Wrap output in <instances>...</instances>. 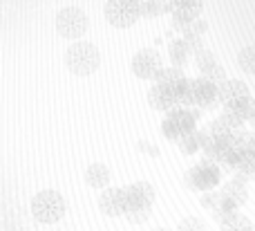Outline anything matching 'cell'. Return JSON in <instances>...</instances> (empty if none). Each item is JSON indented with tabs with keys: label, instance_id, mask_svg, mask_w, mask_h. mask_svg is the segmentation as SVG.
Wrapping results in <instances>:
<instances>
[{
	"label": "cell",
	"instance_id": "ffe728a7",
	"mask_svg": "<svg viewBox=\"0 0 255 231\" xmlns=\"http://www.w3.org/2000/svg\"><path fill=\"white\" fill-rule=\"evenodd\" d=\"M168 9V2H159V0H139V16L152 18L159 16Z\"/></svg>",
	"mask_w": 255,
	"mask_h": 231
},
{
	"label": "cell",
	"instance_id": "f546056e",
	"mask_svg": "<svg viewBox=\"0 0 255 231\" xmlns=\"http://www.w3.org/2000/svg\"><path fill=\"white\" fill-rule=\"evenodd\" d=\"M247 153L255 155V135H251V139H249V144H247Z\"/></svg>",
	"mask_w": 255,
	"mask_h": 231
},
{
	"label": "cell",
	"instance_id": "cb8c5ba5",
	"mask_svg": "<svg viewBox=\"0 0 255 231\" xmlns=\"http://www.w3.org/2000/svg\"><path fill=\"white\" fill-rule=\"evenodd\" d=\"M195 65H197V70L199 72H206L208 67H213L215 65V56H213V52L211 49H199L197 54H195Z\"/></svg>",
	"mask_w": 255,
	"mask_h": 231
},
{
	"label": "cell",
	"instance_id": "f1b7e54d",
	"mask_svg": "<svg viewBox=\"0 0 255 231\" xmlns=\"http://www.w3.org/2000/svg\"><path fill=\"white\" fill-rule=\"evenodd\" d=\"M206 29H208V25H206V22H204V20H199V18H197V20H193L188 27H186V29H184V34H195V36H202Z\"/></svg>",
	"mask_w": 255,
	"mask_h": 231
},
{
	"label": "cell",
	"instance_id": "3957f363",
	"mask_svg": "<svg viewBox=\"0 0 255 231\" xmlns=\"http://www.w3.org/2000/svg\"><path fill=\"white\" fill-rule=\"evenodd\" d=\"M88 27H90L88 13L81 7L67 4L56 13V31L63 38H81L88 31Z\"/></svg>",
	"mask_w": 255,
	"mask_h": 231
},
{
	"label": "cell",
	"instance_id": "ac0fdd59",
	"mask_svg": "<svg viewBox=\"0 0 255 231\" xmlns=\"http://www.w3.org/2000/svg\"><path fill=\"white\" fill-rule=\"evenodd\" d=\"M251 220L242 214H231L220 223V231H251Z\"/></svg>",
	"mask_w": 255,
	"mask_h": 231
},
{
	"label": "cell",
	"instance_id": "9a60e30c",
	"mask_svg": "<svg viewBox=\"0 0 255 231\" xmlns=\"http://www.w3.org/2000/svg\"><path fill=\"white\" fill-rule=\"evenodd\" d=\"M220 196L224 198V200L233 202L235 207H240L249 200V189H247V184L238 182V180H231V182L224 184V191H222Z\"/></svg>",
	"mask_w": 255,
	"mask_h": 231
},
{
	"label": "cell",
	"instance_id": "8992f818",
	"mask_svg": "<svg viewBox=\"0 0 255 231\" xmlns=\"http://www.w3.org/2000/svg\"><path fill=\"white\" fill-rule=\"evenodd\" d=\"M124 193H126V214L128 211H139V209H152V202H154L152 184L134 182L130 187H126Z\"/></svg>",
	"mask_w": 255,
	"mask_h": 231
},
{
	"label": "cell",
	"instance_id": "9c48e42d",
	"mask_svg": "<svg viewBox=\"0 0 255 231\" xmlns=\"http://www.w3.org/2000/svg\"><path fill=\"white\" fill-rule=\"evenodd\" d=\"M99 209L110 218L126 214V193L124 189H103L99 196Z\"/></svg>",
	"mask_w": 255,
	"mask_h": 231
},
{
	"label": "cell",
	"instance_id": "d6986e66",
	"mask_svg": "<svg viewBox=\"0 0 255 231\" xmlns=\"http://www.w3.org/2000/svg\"><path fill=\"white\" fill-rule=\"evenodd\" d=\"M168 54H170V61L175 63V67H181L186 61H188V49H186V45H184V40L181 38H177V40H172L170 43V47H168Z\"/></svg>",
	"mask_w": 255,
	"mask_h": 231
},
{
	"label": "cell",
	"instance_id": "5b68a950",
	"mask_svg": "<svg viewBox=\"0 0 255 231\" xmlns=\"http://www.w3.org/2000/svg\"><path fill=\"white\" fill-rule=\"evenodd\" d=\"M161 67H163L161 56H159V52L152 47L139 49V52L132 56V72H134V76H139V79H145V81L154 79Z\"/></svg>",
	"mask_w": 255,
	"mask_h": 231
},
{
	"label": "cell",
	"instance_id": "e0dca14e",
	"mask_svg": "<svg viewBox=\"0 0 255 231\" xmlns=\"http://www.w3.org/2000/svg\"><path fill=\"white\" fill-rule=\"evenodd\" d=\"M233 169L238 171V175H242V178H247V180L255 178V155H251V153H247V151L240 153L233 162Z\"/></svg>",
	"mask_w": 255,
	"mask_h": 231
},
{
	"label": "cell",
	"instance_id": "4fadbf2b",
	"mask_svg": "<svg viewBox=\"0 0 255 231\" xmlns=\"http://www.w3.org/2000/svg\"><path fill=\"white\" fill-rule=\"evenodd\" d=\"M166 119H170L172 124H175V128L179 130L181 137L195 133V117H193V112H190L188 108H172V110L168 112Z\"/></svg>",
	"mask_w": 255,
	"mask_h": 231
},
{
	"label": "cell",
	"instance_id": "484cf974",
	"mask_svg": "<svg viewBox=\"0 0 255 231\" xmlns=\"http://www.w3.org/2000/svg\"><path fill=\"white\" fill-rule=\"evenodd\" d=\"M179 148H181V153H188V155H193L195 151H197V130L195 133H190V135H186V137H181L179 142Z\"/></svg>",
	"mask_w": 255,
	"mask_h": 231
},
{
	"label": "cell",
	"instance_id": "7a4b0ae2",
	"mask_svg": "<svg viewBox=\"0 0 255 231\" xmlns=\"http://www.w3.org/2000/svg\"><path fill=\"white\" fill-rule=\"evenodd\" d=\"M31 214H34V218L38 220V223L54 225L65 216V200H63L61 193L52 191V189L40 191V193H36L34 200H31Z\"/></svg>",
	"mask_w": 255,
	"mask_h": 231
},
{
	"label": "cell",
	"instance_id": "7c38bea8",
	"mask_svg": "<svg viewBox=\"0 0 255 231\" xmlns=\"http://www.w3.org/2000/svg\"><path fill=\"white\" fill-rule=\"evenodd\" d=\"M110 178H112L110 169H108L106 164H101V162H94V164H90L88 169H85V182H88V187L97 189V191L108 189Z\"/></svg>",
	"mask_w": 255,
	"mask_h": 231
},
{
	"label": "cell",
	"instance_id": "8fae6325",
	"mask_svg": "<svg viewBox=\"0 0 255 231\" xmlns=\"http://www.w3.org/2000/svg\"><path fill=\"white\" fill-rule=\"evenodd\" d=\"M148 103L154 108V110H168L177 108V99H175V90L172 88H163V85L154 83L152 88L148 90Z\"/></svg>",
	"mask_w": 255,
	"mask_h": 231
},
{
	"label": "cell",
	"instance_id": "1f68e13d",
	"mask_svg": "<svg viewBox=\"0 0 255 231\" xmlns=\"http://www.w3.org/2000/svg\"><path fill=\"white\" fill-rule=\"evenodd\" d=\"M152 231H170V229H166V227H157V229H152Z\"/></svg>",
	"mask_w": 255,
	"mask_h": 231
},
{
	"label": "cell",
	"instance_id": "83f0119b",
	"mask_svg": "<svg viewBox=\"0 0 255 231\" xmlns=\"http://www.w3.org/2000/svg\"><path fill=\"white\" fill-rule=\"evenodd\" d=\"M148 216H150V209H139V211H128L126 218L130 220V223H134V225H141V223L148 220Z\"/></svg>",
	"mask_w": 255,
	"mask_h": 231
},
{
	"label": "cell",
	"instance_id": "ba28073f",
	"mask_svg": "<svg viewBox=\"0 0 255 231\" xmlns=\"http://www.w3.org/2000/svg\"><path fill=\"white\" fill-rule=\"evenodd\" d=\"M251 97V92H249L247 83H242V81H229L226 79L224 83L217 88V103H222L224 106V110H229V108H235L238 103H242L244 99Z\"/></svg>",
	"mask_w": 255,
	"mask_h": 231
},
{
	"label": "cell",
	"instance_id": "44dd1931",
	"mask_svg": "<svg viewBox=\"0 0 255 231\" xmlns=\"http://www.w3.org/2000/svg\"><path fill=\"white\" fill-rule=\"evenodd\" d=\"M238 63H240V67H242L244 72H249V74H255V45H249V47L240 49Z\"/></svg>",
	"mask_w": 255,
	"mask_h": 231
},
{
	"label": "cell",
	"instance_id": "603a6c76",
	"mask_svg": "<svg viewBox=\"0 0 255 231\" xmlns=\"http://www.w3.org/2000/svg\"><path fill=\"white\" fill-rule=\"evenodd\" d=\"M202 79H204V81H208V83H211V85H215V88H220V85L226 81L224 67H222V65H217V63H215V65H213V67H208L206 72H202Z\"/></svg>",
	"mask_w": 255,
	"mask_h": 231
},
{
	"label": "cell",
	"instance_id": "5bb4252c",
	"mask_svg": "<svg viewBox=\"0 0 255 231\" xmlns=\"http://www.w3.org/2000/svg\"><path fill=\"white\" fill-rule=\"evenodd\" d=\"M195 103L202 108H215L217 106V88L204 79H195Z\"/></svg>",
	"mask_w": 255,
	"mask_h": 231
},
{
	"label": "cell",
	"instance_id": "6da1fadb",
	"mask_svg": "<svg viewBox=\"0 0 255 231\" xmlns=\"http://www.w3.org/2000/svg\"><path fill=\"white\" fill-rule=\"evenodd\" d=\"M65 65H67V70L76 76L92 74V72H97L99 65H101L99 47L94 43H88V40H76L65 52Z\"/></svg>",
	"mask_w": 255,
	"mask_h": 231
},
{
	"label": "cell",
	"instance_id": "52a82bcc",
	"mask_svg": "<svg viewBox=\"0 0 255 231\" xmlns=\"http://www.w3.org/2000/svg\"><path fill=\"white\" fill-rule=\"evenodd\" d=\"M202 7L204 4L199 0H175V2H168V9L172 11V20L181 31L193 20H197L199 13H202Z\"/></svg>",
	"mask_w": 255,
	"mask_h": 231
},
{
	"label": "cell",
	"instance_id": "d4e9b609",
	"mask_svg": "<svg viewBox=\"0 0 255 231\" xmlns=\"http://www.w3.org/2000/svg\"><path fill=\"white\" fill-rule=\"evenodd\" d=\"M175 231H208L206 229V223H204L202 218H197V216H188V218H184L179 223V227Z\"/></svg>",
	"mask_w": 255,
	"mask_h": 231
},
{
	"label": "cell",
	"instance_id": "30bf717a",
	"mask_svg": "<svg viewBox=\"0 0 255 231\" xmlns=\"http://www.w3.org/2000/svg\"><path fill=\"white\" fill-rule=\"evenodd\" d=\"M190 182H193V187L197 189H211L217 184V180H220V171H217V166H213V162H202L199 166H195L193 171L188 173Z\"/></svg>",
	"mask_w": 255,
	"mask_h": 231
},
{
	"label": "cell",
	"instance_id": "7402d4cb",
	"mask_svg": "<svg viewBox=\"0 0 255 231\" xmlns=\"http://www.w3.org/2000/svg\"><path fill=\"white\" fill-rule=\"evenodd\" d=\"M235 130L229 126V121L224 119V117H217L215 121H213V126H211V137L213 139H226V137H231Z\"/></svg>",
	"mask_w": 255,
	"mask_h": 231
},
{
	"label": "cell",
	"instance_id": "277c9868",
	"mask_svg": "<svg viewBox=\"0 0 255 231\" xmlns=\"http://www.w3.org/2000/svg\"><path fill=\"white\" fill-rule=\"evenodd\" d=\"M108 22L115 27H130L139 18V2L136 0H108L103 7Z\"/></svg>",
	"mask_w": 255,
	"mask_h": 231
},
{
	"label": "cell",
	"instance_id": "2e32d148",
	"mask_svg": "<svg viewBox=\"0 0 255 231\" xmlns=\"http://www.w3.org/2000/svg\"><path fill=\"white\" fill-rule=\"evenodd\" d=\"M184 79H186V76H184V72H181V67H161V70H159V74L154 76V83L163 85V88H172V90H175Z\"/></svg>",
	"mask_w": 255,
	"mask_h": 231
},
{
	"label": "cell",
	"instance_id": "4dcf8cb0",
	"mask_svg": "<svg viewBox=\"0 0 255 231\" xmlns=\"http://www.w3.org/2000/svg\"><path fill=\"white\" fill-rule=\"evenodd\" d=\"M247 121H249V124H251V126H253V128H255V110H253V115H251V117H249V119H247Z\"/></svg>",
	"mask_w": 255,
	"mask_h": 231
},
{
	"label": "cell",
	"instance_id": "4316f807",
	"mask_svg": "<svg viewBox=\"0 0 255 231\" xmlns=\"http://www.w3.org/2000/svg\"><path fill=\"white\" fill-rule=\"evenodd\" d=\"M161 130H163V135H166L168 139H172V142H179V139H181L179 130L175 128V124H172L170 119H163V126H161Z\"/></svg>",
	"mask_w": 255,
	"mask_h": 231
}]
</instances>
